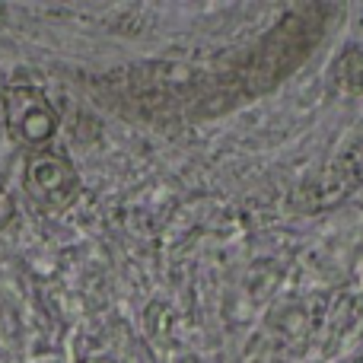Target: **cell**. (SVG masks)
Wrapping results in <instances>:
<instances>
[{"instance_id":"cell-1","label":"cell","mask_w":363,"mask_h":363,"mask_svg":"<svg viewBox=\"0 0 363 363\" xmlns=\"http://www.w3.org/2000/svg\"><path fill=\"white\" fill-rule=\"evenodd\" d=\"M4 115L6 131L19 147L42 150L57 131V112L48 102V96L29 83H13L4 93Z\"/></svg>"},{"instance_id":"cell-2","label":"cell","mask_w":363,"mask_h":363,"mask_svg":"<svg viewBox=\"0 0 363 363\" xmlns=\"http://www.w3.org/2000/svg\"><path fill=\"white\" fill-rule=\"evenodd\" d=\"M26 194L38 204V211L61 213L80 194V176L67 157L38 150L26 163Z\"/></svg>"},{"instance_id":"cell-3","label":"cell","mask_w":363,"mask_h":363,"mask_svg":"<svg viewBox=\"0 0 363 363\" xmlns=\"http://www.w3.org/2000/svg\"><path fill=\"white\" fill-rule=\"evenodd\" d=\"M335 83L351 96L363 93V45H347L341 51V57L335 61Z\"/></svg>"},{"instance_id":"cell-4","label":"cell","mask_w":363,"mask_h":363,"mask_svg":"<svg viewBox=\"0 0 363 363\" xmlns=\"http://www.w3.org/2000/svg\"><path fill=\"white\" fill-rule=\"evenodd\" d=\"M13 211H16V207H13V198L6 194V188L0 185V230H4V226L13 220Z\"/></svg>"},{"instance_id":"cell-5","label":"cell","mask_w":363,"mask_h":363,"mask_svg":"<svg viewBox=\"0 0 363 363\" xmlns=\"http://www.w3.org/2000/svg\"><path fill=\"white\" fill-rule=\"evenodd\" d=\"M93 363H108V360H93Z\"/></svg>"}]
</instances>
